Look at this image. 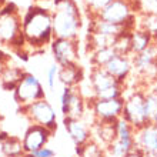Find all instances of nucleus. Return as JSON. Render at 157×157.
<instances>
[{"mask_svg":"<svg viewBox=\"0 0 157 157\" xmlns=\"http://www.w3.org/2000/svg\"><path fill=\"white\" fill-rule=\"evenodd\" d=\"M21 34L27 56L39 53L50 46L54 39L52 9L37 4L30 6L21 14Z\"/></svg>","mask_w":157,"mask_h":157,"instance_id":"1","label":"nucleus"},{"mask_svg":"<svg viewBox=\"0 0 157 157\" xmlns=\"http://www.w3.org/2000/svg\"><path fill=\"white\" fill-rule=\"evenodd\" d=\"M82 7L75 0L53 2V36L54 39L78 40L83 27Z\"/></svg>","mask_w":157,"mask_h":157,"instance_id":"2","label":"nucleus"},{"mask_svg":"<svg viewBox=\"0 0 157 157\" xmlns=\"http://www.w3.org/2000/svg\"><path fill=\"white\" fill-rule=\"evenodd\" d=\"M0 44L27 59L21 34V14L13 3H6L0 9Z\"/></svg>","mask_w":157,"mask_h":157,"instance_id":"3","label":"nucleus"},{"mask_svg":"<svg viewBox=\"0 0 157 157\" xmlns=\"http://www.w3.org/2000/svg\"><path fill=\"white\" fill-rule=\"evenodd\" d=\"M139 10L140 4L137 0H113L96 17L116 25L127 26L128 29L133 30L137 26L136 20L139 17Z\"/></svg>","mask_w":157,"mask_h":157,"instance_id":"4","label":"nucleus"},{"mask_svg":"<svg viewBox=\"0 0 157 157\" xmlns=\"http://www.w3.org/2000/svg\"><path fill=\"white\" fill-rule=\"evenodd\" d=\"M19 113L30 121V124H39L56 133L57 130V114L49 100L40 99L33 103L19 107Z\"/></svg>","mask_w":157,"mask_h":157,"instance_id":"5","label":"nucleus"},{"mask_svg":"<svg viewBox=\"0 0 157 157\" xmlns=\"http://www.w3.org/2000/svg\"><path fill=\"white\" fill-rule=\"evenodd\" d=\"M44 97L46 93L41 82L33 73L25 71L17 83V86L13 90V99L16 104L19 107H23V106H27V104L33 103L36 100L44 99Z\"/></svg>","mask_w":157,"mask_h":157,"instance_id":"6","label":"nucleus"},{"mask_svg":"<svg viewBox=\"0 0 157 157\" xmlns=\"http://www.w3.org/2000/svg\"><path fill=\"white\" fill-rule=\"evenodd\" d=\"M123 117L127 120L134 128L143 127L147 124L146 117V90L134 89L128 94H124V106H123Z\"/></svg>","mask_w":157,"mask_h":157,"instance_id":"7","label":"nucleus"},{"mask_svg":"<svg viewBox=\"0 0 157 157\" xmlns=\"http://www.w3.org/2000/svg\"><path fill=\"white\" fill-rule=\"evenodd\" d=\"M87 101V109L91 113L94 121H117L123 116L124 97L119 99H90Z\"/></svg>","mask_w":157,"mask_h":157,"instance_id":"8","label":"nucleus"},{"mask_svg":"<svg viewBox=\"0 0 157 157\" xmlns=\"http://www.w3.org/2000/svg\"><path fill=\"white\" fill-rule=\"evenodd\" d=\"M60 112L63 117L83 119L87 112V101L77 87H64L60 94Z\"/></svg>","mask_w":157,"mask_h":157,"instance_id":"9","label":"nucleus"},{"mask_svg":"<svg viewBox=\"0 0 157 157\" xmlns=\"http://www.w3.org/2000/svg\"><path fill=\"white\" fill-rule=\"evenodd\" d=\"M78 40L71 39H53L50 43V50L53 54L54 63H57L60 67L78 64L80 62V47Z\"/></svg>","mask_w":157,"mask_h":157,"instance_id":"10","label":"nucleus"},{"mask_svg":"<svg viewBox=\"0 0 157 157\" xmlns=\"http://www.w3.org/2000/svg\"><path fill=\"white\" fill-rule=\"evenodd\" d=\"M133 71L140 77L157 78V50L153 44L144 52L132 56Z\"/></svg>","mask_w":157,"mask_h":157,"instance_id":"11","label":"nucleus"},{"mask_svg":"<svg viewBox=\"0 0 157 157\" xmlns=\"http://www.w3.org/2000/svg\"><path fill=\"white\" fill-rule=\"evenodd\" d=\"M54 133L50 132L49 128L39 126V124H30L26 128L25 134L21 137V143H23V150L25 153H34L40 150L41 147L47 146L49 140L52 139Z\"/></svg>","mask_w":157,"mask_h":157,"instance_id":"12","label":"nucleus"},{"mask_svg":"<svg viewBox=\"0 0 157 157\" xmlns=\"http://www.w3.org/2000/svg\"><path fill=\"white\" fill-rule=\"evenodd\" d=\"M134 144L144 157H157V126L147 123L134 130Z\"/></svg>","mask_w":157,"mask_h":157,"instance_id":"13","label":"nucleus"},{"mask_svg":"<svg viewBox=\"0 0 157 157\" xmlns=\"http://www.w3.org/2000/svg\"><path fill=\"white\" fill-rule=\"evenodd\" d=\"M63 124L67 136L70 137L73 144L76 147L83 146L89 140L93 139V130L91 126L84 119H70V117H63Z\"/></svg>","mask_w":157,"mask_h":157,"instance_id":"14","label":"nucleus"},{"mask_svg":"<svg viewBox=\"0 0 157 157\" xmlns=\"http://www.w3.org/2000/svg\"><path fill=\"white\" fill-rule=\"evenodd\" d=\"M104 69L116 78L117 82L126 84L133 73V59H132V56L116 54V56L104 66Z\"/></svg>","mask_w":157,"mask_h":157,"instance_id":"15","label":"nucleus"},{"mask_svg":"<svg viewBox=\"0 0 157 157\" xmlns=\"http://www.w3.org/2000/svg\"><path fill=\"white\" fill-rule=\"evenodd\" d=\"M87 80L90 83L91 90L94 93V97L99 94V93H101V91L110 89V87L123 84V83L117 82L116 78L113 77L104 67H91L90 75H89V78H87Z\"/></svg>","mask_w":157,"mask_h":157,"instance_id":"16","label":"nucleus"},{"mask_svg":"<svg viewBox=\"0 0 157 157\" xmlns=\"http://www.w3.org/2000/svg\"><path fill=\"white\" fill-rule=\"evenodd\" d=\"M123 32H132V29H128L127 26L116 25L112 21L103 20L99 17H90L89 19V27H87V33H101L110 37H116Z\"/></svg>","mask_w":157,"mask_h":157,"instance_id":"17","label":"nucleus"},{"mask_svg":"<svg viewBox=\"0 0 157 157\" xmlns=\"http://www.w3.org/2000/svg\"><path fill=\"white\" fill-rule=\"evenodd\" d=\"M84 80V70L80 64H70L59 69V82L63 87H78Z\"/></svg>","mask_w":157,"mask_h":157,"instance_id":"18","label":"nucleus"},{"mask_svg":"<svg viewBox=\"0 0 157 157\" xmlns=\"http://www.w3.org/2000/svg\"><path fill=\"white\" fill-rule=\"evenodd\" d=\"M91 130L93 139L104 147H107L116 139V121H94Z\"/></svg>","mask_w":157,"mask_h":157,"instance_id":"19","label":"nucleus"},{"mask_svg":"<svg viewBox=\"0 0 157 157\" xmlns=\"http://www.w3.org/2000/svg\"><path fill=\"white\" fill-rule=\"evenodd\" d=\"M25 71L26 70H23L21 67L16 66V64H12L9 62L3 67L2 73H0V84H2V87L7 91H13Z\"/></svg>","mask_w":157,"mask_h":157,"instance_id":"20","label":"nucleus"},{"mask_svg":"<svg viewBox=\"0 0 157 157\" xmlns=\"http://www.w3.org/2000/svg\"><path fill=\"white\" fill-rule=\"evenodd\" d=\"M130 41H132V56L139 54L149 49L153 44V34L141 27H134L130 32Z\"/></svg>","mask_w":157,"mask_h":157,"instance_id":"21","label":"nucleus"},{"mask_svg":"<svg viewBox=\"0 0 157 157\" xmlns=\"http://www.w3.org/2000/svg\"><path fill=\"white\" fill-rule=\"evenodd\" d=\"M114 37L106 36L101 33H87L86 37V52L87 53H93L96 50L106 49V47H112Z\"/></svg>","mask_w":157,"mask_h":157,"instance_id":"22","label":"nucleus"},{"mask_svg":"<svg viewBox=\"0 0 157 157\" xmlns=\"http://www.w3.org/2000/svg\"><path fill=\"white\" fill-rule=\"evenodd\" d=\"M133 149H136L134 140H121V139H117L116 137L106 147V153L113 157H126Z\"/></svg>","mask_w":157,"mask_h":157,"instance_id":"23","label":"nucleus"},{"mask_svg":"<svg viewBox=\"0 0 157 157\" xmlns=\"http://www.w3.org/2000/svg\"><path fill=\"white\" fill-rule=\"evenodd\" d=\"M76 154L77 157H104L106 147L100 144L99 141H96L94 139H91L83 146L76 147Z\"/></svg>","mask_w":157,"mask_h":157,"instance_id":"24","label":"nucleus"},{"mask_svg":"<svg viewBox=\"0 0 157 157\" xmlns=\"http://www.w3.org/2000/svg\"><path fill=\"white\" fill-rule=\"evenodd\" d=\"M3 153L4 157H20L25 154L21 139L17 136L7 134L3 140Z\"/></svg>","mask_w":157,"mask_h":157,"instance_id":"25","label":"nucleus"},{"mask_svg":"<svg viewBox=\"0 0 157 157\" xmlns=\"http://www.w3.org/2000/svg\"><path fill=\"white\" fill-rule=\"evenodd\" d=\"M116 52L113 47H106V49L96 50L93 53H89V62H90L91 67H104L114 56Z\"/></svg>","mask_w":157,"mask_h":157,"instance_id":"26","label":"nucleus"},{"mask_svg":"<svg viewBox=\"0 0 157 157\" xmlns=\"http://www.w3.org/2000/svg\"><path fill=\"white\" fill-rule=\"evenodd\" d=\"M113 0H82L80 7L87 14V17H96L106 6L112 3Z\"/></svg>","mask_w":157,"mask_h":157,"instance_id":"27","label":"nucleus"},{"mask_svg":"<svg viewBox=\"0 0 157 157\" xmlns=\"http://www.w3.org/2000/svg\"><path fill=\"white\" fill-rule=\"evenodd\" d=\"M113 49L117 54L121 56H132V41H130V32H123L114 37Z\"/></svg>","mask_w":157,"mask_h":157,"instance_id":"28","label":"nucleus"},{"mask_svg":"<svg viewBox=\"0 0 157 157\" xmlns=\"http://www.w3.org/2000/svg\"><path fill=\"white\" fill-rule=\"evenodd\" d=\"M134 130L132 124L123 117H120L116 121V137L121 140H134Z\"/></svg>","mask_w":157,"mask_h":157,"instance_id":"29","label":"nucleus"},{"mask_svg":"<svg viewBox=\"0 0 157 157\" xmlns=\"http://www.w3.org/2000/svg\"><path fill=\"white\" fill-rule=\"evenodd\" d=\"M136 27H141V29L147 30L150 34H157V13H149V14H143L141 16V21Z\"/></svg>","mask_w":157,"mask_h":157,"instance_id":"30","label":"nucleus"},{"mask_svg":"<svg viewBox=\"0 0 157 157\" xmlns=\"http://www.w3.org/2000/svg\"><path fill=\"white\" fill-rule=\"evenodd\" d=\"M59 66L57 63H53L52 66L47 69L46 71V83H47V87H49V90H54V87L59 82Z\"/></svg>","mask_w":157,"mask_h":157,"instance_id":"31","label":"nucleus"},{"mask_svg":"<svg viewBox=\"0 0 157 157\" xmlns=\"http://www.w3.org/2000/svg\"><path fill=\"white\" fill-rule=\"evenodd\" d=\"M34 157H54V150H52L50 147H47V146H44V147H41L40 150H37V151H34V153H32Z\"/></svg>","mask_w":157,"mask_h":157,"instance_id":"32","label":"nucleus"},{"mask_svg":"<svg viewBox=\"0 0 157 157\" xmlns=\"http://www.w3.org/2000/svg\"><path fill=\"white\" fill-rule=\"evenodd\" d=\"M10 62V57H9L7 54L4 53L3 50H0V73H2V70H3V67L7 64V63Z\"/></svg>","mask_w":157,"mask_h":157,"instance_id":"33","label":"nucleus"},{"mask_svg":"<svg viewBox=\"0 0 157 157\" xmlns=\"http://www.w3.org/2000/svg\"><path fill=\"white\" fill-rule=\"evenodd\" d=\"M6 136H7V133L0 130V157H4V153H3V140L6 139Z\"/></svg>","mask_w":157,"mask_h":157,"instance_id":"34","label":"nucleus"},{"mask_svg":"<svg viewBox=\"0 0 157 157\" xmlns=\"http://www.w3.org/2000/svg\"><path fill=\"white\" fill-rule=\"evenodd\" d=\"M126 157H144V153H143L141 150H139V149H133Z\"/></svg>","mask_w":157,"mask_h":157,"instance_id":"35","label":"nucleus"},{"mask_svg":"<svg viewBox=\"0 0 157 157\" xmlns=\"http://www.w3.org/2000/svg\"><path fill=\"white\" fill-rule=\"evenodd\" d=\"M153 46L156 47V50H157V34H154L153 36Z\"/></svg>","mask_w":157,"mask_h":157,"instance_id":"36","label":"nucleus"},{"mask_svg":"<svg viewBox=\"0 0 157 157\" xmlns=\"http://www.w3.org/2000/svg\"><path fill=\"white\" fill-rule=\"evenodd\" d=\"M20 157H34V156H33L32 153H25L23 156H20Z\"/></svg>","mask_w":157,"mask_h":157,"instance_id":"37","label":"nucleus"},{"mask_svg":"<svg viewBox=\"0 0 157 157\" xmlns=\"http://www.w3.org/2000/svg\"><path fill=\"white\" fill-rule=\"evenodd\" d=\"M34 2H50V0H34Z\"/></svg>","mask_w":157,"mask_h":157,"instance_id":"38","label":"nucleus"},{"mask_svg":"<svg viewBox=\"0 0 157 157\" xmlns=\"http://www.w3.org/2000/svg\"><path fill=\"white\" fill-rule=\"evenodd\" d=\"M104 157H113V156H110V154H107V153H106V156H104Z\"/></svg>","mask_w":157,"mask_h":157,"instance_id":"39","label":"nucleus"},{"mask_svg":"<svg viewBox=\"0 0 157 157\" xmlns=\"http://www.w3.org/2000/svg\"><path fill=\"white\" fill-rule=\"evenodd\" d=\"M52 2H59V0H52Z\"/></svg>","mask_w":157,"mask_h":157,"instance_id":"40","label":"nucleus"}]
</instances>
